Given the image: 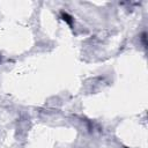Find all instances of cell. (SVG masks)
<instances>
[{"label": "cell", "mask_w": 148, "mask_h": 148, "mask_svg": "<svg viewBox=\"0 0 148 148\" xmlns=\"http://www.w3.org/2000/svg\"><path fill=\"white\" fill-rule=\"evenodd\" d=\"M61 17H62V20L66 21L69 25H72V23H73V17H72L71 15H68L67 13H61Z\"/></svg>", "instance_id": "cell-1"}]
</instances>
